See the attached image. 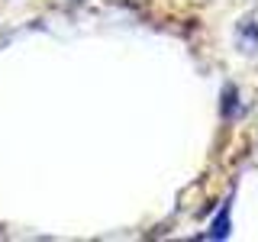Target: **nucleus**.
<instances>
[{"label":"nucleus","instance_id":"obj_3","mask_svg":"<svg viewBox=\"0 0 258 242\" xmlns=\"http://www.w3.org/2000/svg\"><path fill=\"white\" fill-rule=\"evenodd\" d=\"M226 236H229V204H226V210L216 216V223L207 232V239H226Z\"/></svg>","mask_w":258,"mask_h":242},{"label":"nucleus","instance_id":"obj_1","mask_svg":"<svg viewBox=\"0 0 258 242\" xmlns=\"http://www.w3.org/2000/svg\"><path fill=\"white\" fill-rule=\"evenodd\" d=\"M239 45H242V52H255V48H258V26H255V20H242L239 23Z\"/></svg>","mask_w":258,"mask_h":242},{"label":"nucleus","instance_id":"obj_2","mask_svg":"<svg viewBox=\"0 0 258 242\" xmlns=\"http://www.w3.org/2000/svg\"><path fill=\"white\" fill-rule=\"evenodd\" d=\"M220 113L226 119H232L239 113V94H236V87L232 84H226V91H223V103H220Z\"/></svg>","mask_w":258,"mask_h":242}]
</instances>
